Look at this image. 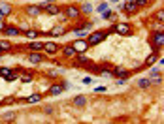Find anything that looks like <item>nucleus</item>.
Returning <instances> with one entry per match:
<instances>
[{"instance_id": "obj_36", "label": "nucleus", "mask_w": 164, "mask_h": 124, "mask_svg": "<svg viewBox=\"0 0 164 124\" xmlns=\"http://www.w3.org/2000/svg\"><path fill=\"white\" fill-rule=\"evenodd\" d=\"M106 8H108V4H104V2L98 4V11H106Z\"/></svg>"}, {"instance_id": "obj_34", "label": "nucleus", "mask_w": 164, "mask_h": 124, "mask_svg": "<svg viewBox=\"0 0 164 124\" xmlns=\"http://www.w3.org/2000/svg\"><path fill=\"white\" fill-rule=\"evenodd\" d=\"M4 118H6V120H13V118H15V113H6Z\"/></svg>"}, {"instance_id": "obj_11", "label": "nucleus", "mask_w": 164, "mask_h": 124, "mask_svg": "<svg viewBox=\"0 0 164 124\" xmlns=\"http://www.w3.org/2000/svg\"><path fill=\"white\" fill-rule=\"evenodd\" d=\"M76 57H78V58H76V66H78V68H81V66H85V68H87V66L91 64V58H87V57H85V53H78Z\"/></svg>"}, {"instance_id": "obj_8", "label": "nucleus", "mask_w": 164, "mask_h": 124, "mask_svg": "<svg viewBox=\"0 0 164 124\" xmlns=\"http://www.w3.org/2000/svg\"><path fill=\"white\" fill-rule=\"evenodd\" d=\"M0 75L8 81H13V79H17V71H13L10 68H0Z\"/></svg>"}, {"instance_id": "obj_18", "label": "nucleus", "mask_w": 164, "mask_h": 124, "mask_svg": "<svg viewBox=\"0 0 164 124\" xmlns=\"http://www.w3.org/2000/svg\"><path fill=\"white\" fill-rule=\"evenodd\" d=\"M62 90H64V87H62V85H51L47 92H49V96H59Z\"/></svg>"}, {"instance_id": "obj_16", "label": "nucleus", "mask_w": 164, "mask_h": 124, "mask_svg": "<svg viewBox=\"0 0 164 124\" xmlns=\"http://www.w3.org/2000/svg\"><path fill=\"white\" fill-rule=\"evenodd\" d=\"M11 10H13V8H11L10 2H0V13H2L4 17H8V15L11 13Z\"/></svg>"}, {"instance_id": "obj_32", "label": "nucleus", "mask_w": 164, "mask_h": 124, "mask_svg": "<svg viewBox=\"0 0 164 124\" xmlns=\"http://www.w3.org/2000/svg\"><path fill=\"white\" fill-rule=\"evenodd\" d=\"M106 90H108L106 87H95V92H96V94H104Z\"/></svg>"}, {"instance_id": "obj_31", "label": "nucleus", "mask_w": 164, "mask_h": 124, "mask_svg": "<svg viewBox=\"0 0 164 124\" xmlns=\"http://www.w3.org/2000/svg\"><path fill=\"white\" fill-rule=\"evenodd\" d=\"M32 79H34L32 75H23V77H21V81H23V83H32Z\"/></svg>"}, {"instance_id": "obj_7", "label": "nucleus", "mask_w": 164, "mask_h": 124, "mask_svg": "<svg viewBox=\"0 0 164 124\" xmlns=\"http://www.w3.org/2000/svg\"><path fill=\"white\" fill-rule=\"evenodd\" d=\"M72 45H74V49H76V53H85L87 49L91 47V45L87 43V40H81V38H79V40H76Z\"/></svg>"}, {"instance_id": "obj_27", "label": "nucleus", "mask_w": 164, "mask_h": 124, "mask_svg": "<svg viewBox=\"0 0 164 124\" xmlns=\"http://www.w3.org/2000/svg\"><path fill=\"white\" fill-rule=\"evenodd\" d=\"M74 32H76V36H79V38H85V36H87V30H85L83 27H78V28H74Z\"/></svg>"}, {"instance_id": "obj_22", "label": "nucleus", "mask_w": 164, "mask_h": 124, "mask_svg": "<svg viewBox=\"0 0 164 124\" xmlns=\"http://www.w3.org/2000/svg\"><path fill=\"white\" fill-rule=\"evenodd\" d=\"M27 102H29V104H38V102H42V94H40V92L30 94V96L27 98Z\"/></svg>"}, {"instance_id": "obj_33", "label": "nucleus", "mask_w": 164, "mask_h": 124, "mask_svg": "<svg viewBox=\"0 0 164 124\" xmlns=\"http://www.w3.org/2000/svg\"><path fill=\"white\" fill-rule=\"evenodd\" d=\"M43 113L45 115H53L55 113V107H43Z\"/></svg>"}, {"instance_id": "obj_38", "label": "nucleus", "mask_w": 164, "mask_h": 124, "mask_svg": "<svg viewBox=\"0 0 164 124\" xmlns=\"http://www.w3.org/2000/svg\"><path fill=\"white\" fill-rule=\"evenodd\" d=\"M4 27H6V23H4V21H0V30H4Z\"/></svg>"}, {"instance_id": "obj_13", "label": "nucleus", "mask_w": 164, "mask_h": 124, "mask_svg": "<svg viewBox=\"0 0 164 124\" xmlns=\"http://www.w3.org/2000/svg\"><path fill=\"white\" fill-rule=\"evenodd\" d=\"M60 49H62V55H64L66 58H70V57H76V55H78L72 43H68V45H64V47H60Z\"/></svg>"}, {"instance_id": "obj_2", "label": "nucleus", "mask_w": 164, "mask_h": 124, "mask_svg": "<svg viewBox=\"0 0 164 124\" xmlns=\"http://www.w3.org/2000/svg\"><path fill=\"white\" fill-rule=\"evenodd\" d=\"M106 36H108L106 32H98V30H96V32H91V34H89V38H87V43H89V45H96V43L104 41V40H106Z\"/></svg>"}, {"instance_id": "obj_40", "label": "nucleus", "mask_w": 164, "mask_h": 124, "mask_svg": "<svg viewBox=\"0 0 164 124\" xmlns=\"http://www.w3.org/2000/svg\"><path fill=\"white\" fill-rule=\"evenodd\" d=\"M111 2H117V0H111Z\"/></svg>"}, {"instance_id": "obj_24", "label": "nucleus", "mask_w": 164, "mask_h": 124, "mask_svg": "<svg viewBox=\"0 0 164 124\" xmlns=\"http://www.w3.org/2000/svg\"><path fill=\"white\" fill-rule=\"evenodd\" d=\"M151 85H153V83H151V79H147V77H142V79L138 81V87H140V88H149Z\"/></svg>"}, {"instance_id": "obj_30", "label": "nucleus", "mask_w": 164, "mask_h": 124, "mask_svg": "<svg viewBox=\"0 0 164 124\" xmlns=\"http://www.w3.org/2000/svg\"><path fill=\"white\" fill-rule=\"evenodd\" d=\"M79 10H81L83 13H91V11H92V6H91V4H83Z\"/></svg>"}, {"instance_id": "obj_26", "label": "nucleus", "mask_w": 164, "mask_h": 124, "mask_svg": "<svg viewBox=\"0 0 164 124\" xmlns=\"http://www.w3.org/2000/svg\"><path fill=\"white\" fill-rule=\"evenodd\" d=\"M102 17H104V19H108V21H111V19H115V17H117V13H115V11H109V10H106Z\"/></svg>"}, {"instance_id": "obj_41", "label": "nucleus", "mask_w": 164, "mask_h": 124, "mask_svg": "<svg viewBox=\"0 0 164 124\" xmlns=\"http://www.w3.org/2000/svg\"><path fill=\"white\" fill-rule=\"evenodd\" d=\"M0 55H2V51H0Z\"/></svg>"}, {"instance_id": "obj_14", "label": "nucleus", "mask_w": 164, "mask_h": 124, "mask_svg": "<svg viewBox=\"0 0 164 124\" xmlns=\"http://www.w3.org/2000/svg\"><path fill=\"white\" fill-rule=\"evenodd\" d=\"M2 32H4L6 36H21V30H19L17 27H11V24H6Z\"/></svg>"}, {"instance_id": "obj_19", "label": "nucleus", "mask_w": 164, "mask_h": 124, "mask_svg": "<svg viewBox=\"0 0 164 124\" xmlns=\"http://www.w3.org/2000/svg\"><path fill=\"white\" fill-rule=\"evenodd\" d=\"M123 8H125V11H126V13H130V15H134V13L138 11V6H136L134 2H125V6H123Z\"/></svg>"}, {"instance_id": "obj_9", "label": "nucleus", "mask_w": 164, "mask_h": 124, "mask_svg": "<svg viewBox=\"0 0 164 124\" xmlns=\"http://www.w3.org/2000/svg\"><path fill=\"white\" fill-rule=\"evenodd\" d=\"M29 60H30L32 64H40V62L43 60V51H30V53H29Z\"/></svg>"}, {"instance_id": "obj_5", "label": "nucleus", "mask_w": 164, "mask_h": 124, "mask_svg": "<svg viewBox=\"0 0 164 124\" xmlns=\"http://www.w3.org/2000/svg\"><path fill=\"white\" fill-rule=\"evenodd\" d=\"M42 6H38V4H30V6H27L25 8V15H29V17H38V15H42Z\"/></svg>"}, {"instance_id": "obj_25", "label": "nucleus", "mask_w": 164, "mask_h": 124, "mask_svg": "<svg viewBox=\"0 0 164 124\" xmlns=\"http://www.w3.org/2000/svg\"><path fill=\"white\" fill-rule=\"evenodd\" d=\"M64 34V27H62V24H59V27H55L51 32H49V36L53 38V36H62Z\"/></svg>"}, {"instance_id": "obj_6", "label": "nucleus", "mask_w": 164, "mask_h": 124, "mask_svg": "<svg viewBox=\"0 0 164 124\" xmlns=\"http://www.w3.org/2000/svg\"><path fill=\"white\" fill-rule=\"evenodd\" d=\"M42 10H43L45 13H49V15H62V8L55 6V2H53V4H45V6H42Z\"/></svg>"}, {"instance_id": "obj_28", "label": "nucleus", "mask_w": 164, "mask_h": 124, "mask_svg": "<svg viewBox=\"0 0 164 124\" xmlns=\"http://www.w3.org/2000/svg\"><path fill=\"white\" fill-rule=\"evenodd\" d=\"M155 19H157V21L162 24V19H164V10H158V11L155 13Z\"/></svg>"}, {"instance_id": "obj_23", "label": "nucleus", "mask_w": 164, "mask_h": 124, "mask_svg": "<svg viewBox=\"0 0 164 124\" xmlns=\"http://www.w3.org/2000/svg\"><path fill=\"white\" fill-rule=\"evenodd\" d=\"M25 36L30 38V40H38V38H40V32L34 30V28H29V30H25Z\"/></svg>"}, {"instance_id": "obj_20", "label": "nucleus", "mask_w": 164, "mask_h": 124, "mask_svg": "<svg viewBox=\"0 0 164 124\" xmlns=\"http://www.w3.org/2000/svg\"><path fill=\"white\" fill-rule=\"evenodd\" d=\"M11 49H13V45H11L10 41H6V40L0 41V51H2V53H10Z\"/></svg>"}, {"instance_id": "obj_4", "label": "nucleus", "mask_w": 164, "mask_h": 124, "mask_svg": "<svg viewBox=\"0 0 164 124\" xmlns=\"http://www.w3.org/2000/svg\"><path fill=\"white\" fill-rule=\"evenodd\" d=\"M59 51H60V45H59V43H55V41H47V43H43V53H45V55L53 57V55H57Z\"/></svg>"}, {"instance_id": "obj_1", "label": "nucleus", "mask_w": 164, "mask_h": 124, "mask_svg": "<svg viewBox=\"0 0 164 124\" xmlns=\"http://www.w3.org/2000/svg\"><path fill=\"white\" fill-rule=\"evenodd\" d=\"M151 43L155 47H162L164 45V30H162V24H158V28L155 30V34L151 38Z\"/></svg>"}, {"instance_id": "obj_21", "label": "nucleus", "mask_w": 164, "mask_h": 124, "mask_svg": "<svg viewBox=\"0 0 164 124\" xmlns=\"http://www.w3.org/2000/svg\"><path fill=\"white\" fill-rule=\"evenodd\" d=\"M29 47V51H43V43L42 41H32L30 45H27Z\"/></svg>"}, {"instance_id": "obj_12", "label": "nucleus", "mask_w": 164, "mask_h": 124, "mask_svg": "<svg viewBox=\"0 0 164 124\" xmlns=\"http://www.w3.org/2000/svg\"><path fill=\"white\" fill-rule=\"evenodd\" d=\"M113 77H119V79H125L126 81L130 77V71H126L125 68H115L113 70Z\"/></svg>"}, {"instance_id": "obj_17", "label": "nucleus", "mask_w": 164, "mask_h": 124, "mask_svg": "<svg viewBox=\"0 0 164 124\" xmlns=\"http://www.w3.org/2000/svg\"><path fill=\"white\" fill-rule=\"evenodd\" d=\"M72 105H74V107H83V105H87V98H85V96H76L74 100H72Z\"/></svg>"}, {"instance_id": "obj_15", "label": "nucleus", "mask_w": 164, "mask_h": 124, "mask_svg": "<svg viewBox=\"0 0 164 124\" xmlns=\"http://www.w3.org/2000/svg\"><path fill=\"white\" fill-rule=\"evenodd\" d=\"M151 83H155V85H160L162 83V73H160V70H157V68H153L151 70Z\"/></svg>"}, {"instance_id": "obj_35", "label": "nucleus", "mask_w": 164, "mask_h": 124, "mask_svg": "<svg viewBox=\"0 0 164 124\" xmlns=\"http://www.w3.org/2000/svg\"><path fill=\"white\" fill-rule=\"evenodd\" d=\"M155 60H157V55H151V57L147 58V66H149V64H153Z\"/></svg>"}, {"instance_id": "obj_39", "label": "nucleus", "mask_w": 164, "mask_h": 124, "mask_svg": "<svg viewBox=\"0 0 164 124\" xmlns=\"http://www.w3.org/2000/svg\"><path fill=\"white\" fill-rule=\"evenodd\" d=\"M126 2H134V0H126Z\"/></svg>"}, {"instance_id": "obj_29", "label": "nucleus", "mask_w": 164, "mask_h": 124, "mask_svg": "<svg viewBox=\"0 0 164 124\" xmlns=\"http://www.w3.org/2000/svg\"><path fill=\"white\" fill-rule=\"evenodd\" d=\"M134 4H136L138 8H144V6L149 4V0H134Z\"/></svg>"}, {"instance_id": "obj_3", "label": "nucleus", "mask_w": 164, "mask_h": 124, "mask_svg": "<svg viewBox=\"0 0 164 124\" xmlns=\"http://www.w3.org/2000/svg\"><path fill=\"white\" fill-rule=\"evenodd\" d=\"M62 11L66 13V17H68V19H79V17H81V10H79L78 6H74V4L66 6Z\"/></svg>"}, {"instance_id": "obj_37", "label": "nucleus", "mask_w": 164, "mask_h": 124, "mask_svg": "<svg viewBox=\"0 0 164 124\" xmlns=\"http://www.w3.org/2000/svg\"><path fill=\"white\" fill-rule=\"evenodd\" d=\"M40 2H42V4L45 6V4H53V2H55V0H40Z\"/></svg>"}, {"instance_id": "obj_10", "label": "nucleus", "mask_w": 164, "mask_h": 124, "mask_svg": "<svg viewBox=\"0 0 164 124\" xmlns=\"http://www.w3.org/2000/svg\"><path fill=\"white\" fill-rule=\"evenodd\" d=\"M115 32L117 34H121V36H128L130 34V24H126V23H119L115 27Z\"/></svg>"}]
</instances>
